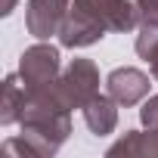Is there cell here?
<instances>
[{
	"label": "cell",
	"instance_id": "1",
	"mask_svg": "<svg viewBox=\"0 0 158 158\" xmlns=\"http://www.w3.org/2000/svg\"><path fill=\"white\" fill-rule=\"evenodd\" d=\"M22 133L16 139L3 143L6 155H31V158H50L59 152V146L71 133V112L59 102L53 87L25 93V109L19 118Z\"/></svg>",
	"mask_w": 158,
	"mask_h": 158
},
{
	"label": "cell",
	"instance_id": "2",
	"mask_svg": "<svg viewBox=\"0 0 158 158\" xmlns=\"http://www.w3.org/2000/svg\"><path fill=\"white\" fill-rule=\"evenodd\" d=\"M136 0H71V10L59 28V44L68 50H84L99 44L109 31L127 34L139 28Z\"/></svg>",
	"mask_w": 158,
	"mask_h": 158
},
{
	"label": "cell",
	"instance_id": "3",
	"mask_svg": "<svg viewBox=\"0 0 158 158\" xmlns=\"http://www.w3.org/2000/svg\"><path fill=\"white\" fill-rule=\"evenodd\" d=\"M53 93L59 96V102L74 112V109H84L96 93H99V68L93 59H71L62 74L56 77Z\"/></svg>",
	"mask_w": 158,
	"mask_h": 158
},
{
	"label": "cell",
	"instance_id": "4",
	"mask_svg": "<svg viewBox=\"0 0 158 158\" xmlns=\"http://www.w3.org/2000/svg\"><path fill=\"white\" fill-rule=\"evenodd\" d=\"M59 74H62L59 47H53L47 40H37L19 59V77H22V84H25V93H37V90L53 87Z\"/></svg>",
	"mask_w": 158,
	"mask_h": 158
},
{
	"label": "cell",
	"instance_id": "5",
	"mask_svg": "<svg viewBox=\"0 0 158 158\" xmlns=\"http://www.w3.org/2000/svg\"><path fill=\"white\" fill-rule=\"evenodd\" d=\"M152 90V81L149 74L133 68V65H121L115 71H109L106 77V93L121 106V109H130V106H139Z\"/></svg>",
	"mask_w": 158,
	"mask_h": 158
},
{
	"label": "cell",
	"instance_id": "6",
	"mask_svg": "<svg viewBox=\"0 0 158 158\" xmlns=\"http://www.w3.org/2000/svg\"><path fill=\"white\" fill-rule=\"evenodd\" d=\"M71 10V0H28L25 6V28L37 40H50L59 34L65 16Z\"/></svg>",
	"mask_w": 158,
	"mask_h": 158
},
{
	"label": "cell",
	"instance_id": "7",
	"mask_svg": "<svg viewBox=\"0 0 158 158\" xmlns=\"http://www.w3.org/2000/svg\"><path fill=\"white\" fill-rule=\"evenodd\" d=\"M118 109H121V106H118L109 93H96V96L81 109L87 130H90L93 136H109V133L118 127Z\"/></svg>",
	"mask_w": 158,
	"mask_h": 158
},
{
	"label": "cell",
	"instance_id": "8",
	"mask_svg": "<svg viewBox=\"0 0 158 158\" xmlns=\"http://www.w3.org/2000/svg\"><path fill=\"white\" fill-rule=\"evenodd\" d=\"M22 109H25V84L19 71L16 74H6L3 77V99H0V124H19L22 118Z\"/></svg>",
	"mask_w": 158,
	"mask_h": 158
},
{
	"label": "cell",
	"instance_id": "9",
	"mask_svg": "<svg viewBox=\"0 0 158 158\" xmlns=\"http://www.w3.org/2000/svg\"><path fill=\"white\" fill-rule=\"evenodd\" d=\"M133 50H136L139 59L149 62V71H152V77L158 81V19H139Z\"/></svg>",
	"mask_w": 158,
	"mask_h": 158
},
{
	"label": "cell",
	"instance_id": "10",
	"mask_svg": "<svg viewBox=\"0 0 158 158\" xmlns=\"http://www.w3.org/2000/svg\"><path fill=\"white\" fill-rule=\"evenodd\" d=\"M139 133L143 130H127L118 143H112L109 146V158H118V155H124V158H133V155H139Z\"/></svg>",
	"mask_w": 158,
	"mask_h": 158
},
{
	"label": "cell",
	"instance_id": "11",
	"mask_svg": "<svg viewBox=\"0 0 158 158\" xmlns=\"http://www.w3.org/2000/svg\"><path fill=\"white\" fill-rule=\"evenodd\" d=\"M139 155L158 158V124L155 127H146V133H139Z\"/></svg>",
	"mask_w": 158,
	"mask_h": 158
},
{
	"label": "cell",
	"instance_id": "12",
	"mask_svg": "<svg viewBox=\"0 0 158 158\" xmlns=\"http://www.w3.org/2000/svg\"><path fill=\"white\" fill-rule=\"evenodd\" d=\"M139 121H143V127H155V124H158V93L143 99V109H139Z\"/></svg>",
	"mask_w": 158,
	"mask_h": 158
},
{
	"label": "cell",
	"instance_id": "13",
	"mask_svg": "<svg viewBox=\"0 0 158 158\" xmlns=\"http://www.w3.org/2000/svg\"><path fill=\"white\" fill-rule=\"evenodd\" d=\"M143 19H158V0H136Z\"/></svg>",
	"mask_w": 158,
	"mask_h": 158
},
{
	"label": "cell",
	"instance_id": "14",
	"mask_svg": "<svg viewBox=\"0 0 158 158\" xmlns=\"http://www.w3.org/2000/svg\"><path fill=\"white\" fill-rule=\"evenodd\" d=\"M16 3H19V0H0V16H10L16 10Z\"/></svg>",
	"mask_w": 158,
	"mask_h": 158
}]
</instances>
